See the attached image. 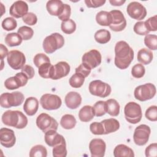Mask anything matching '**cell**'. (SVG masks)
I'll return each mask as SVG.
<instances>
[{"mask_svg":"<svg viewBox=\"0 0 157 157\" xmlns=\"http://www.w3.org/2000/svg\"><path fill=\"white\" fill-rule=\"evenodd\" d=\"M115 55V65L120 69H127L134 59L133 49L124 40L116 43Z\"/></svg>","mask_w":157,"mask_h":157,"instance_id":"obj_1","label":"cell"},{"mask_svg":"<svg viewBox=\"0 0 157 157\" xmlns=\"http://www.w3.org/2000/svg\"><path fill=\"white\" fill-rule=\"evenodd\" d=\"M2 122L8 126L17 129H23L28 124L27 117L19 110H9L6 111L1 117Z\"/></svg>","mask_w":157,"mask_h":157,"instance_id":"obj_2","label":"cell"},{"mask_svg":"<svg viewBox=\"0 0 157 157\" xmlns=\"http://www.w3.org/2000/svg\"><path fill=\"white\" fill-rule=\"evenodd\" d=\"M64 39L63 36L58 33H54L47 36L43 40L42 47L46 53L51 54L58 49L63 47Z\"/></svg>","mask_w":157,"mask_h":157,"instance_id":"obj_3","label":"cell"},{"mask_svg":"<svg viewBox=\"0 0 157 157\" xmlns=\"http://www.w3.org/2000/svg\"><path fill=\"white\" fill-rule=\"evenodd\" d=\"M24 100V95L20 91L4 93L0 96V105L2 108L9 109L20 105Z\"/></svg>","mask_w":157,"mask_h":157,"instance_id":"obj_4","label":"cell"},{"mask_svg":"<svg viewBox=\"0 0 157 157\" xmlns=\"http://www.w3.org/2000/svg\"><path fill=\"white\" fill-rule=\"evenodd\" d=\"M124 114L126 120L131 124L140 122L142 117L140 105L135 102H129L124 108Z\"/></svg>","mask_w":157,"mask_h":157,"instance_id":"obj_5","label":"cell"},{"mask_svg":"<svg viewBox=\"0 0 157 157\" xmlns=\"http://www.w3.org/2000/svg\"><path fill=\"white\" fill-rule=\"evenodd\" d=\"M156 89L155 85L147 83L137 86L134 91L136 99L140 101H146L152 99L156 94Z\"/></svg>","mask_w":157,"mask_h":157,"instance_id":"obj_6","label":"cell"},{"mask_svg":"<svg viewBox=\"0 0 157 157\" xmlns=\"http://www.w3.org/2000/svg\"><path fill=\"white\" fill-rule=\"evenodd\" d=\"M88 89L92 95L102 98L109 96L112 91L111 86L108 83L100 80L91 81L89 84Z\"/></svg>","mask_w":157,"mask_h":157,"instance_id":"obj_7","label":"cell"},{"mask_svg":"<svg viewBox=\"0 0 157 157\" xmlns=\"http://www.w3.org/2000/svg\"><path fill=\"white\" fill-rule=\"evenodd\" d=\"M36 122L37 126L44 133L51 129L55 131L58 129V123L57 121L47 113H42L39 115Z\"/></svg>","mask_w":157,"mask_h":157,"instance_id":"obj_8","label":"cell"},{"mask_svg":"<svg viewBox=\"0 0 157 157\" xmlns=\"http://www.w3.org/2000/svg\"><path fill=\"white\" fill-rule=\"evenodd\" d=\"M40 104L42 107L45 110H54L61 107L62 101L60 97L56 94L46 93L41 96Z\"/></svg>","mask_w":157,"mask_h":157,"instance_id":"obj_9","label":"cell"},{"mask_svg":"<svg viewBox=\"0 0 157 157\" xmlns=\"http://www.w3.org/2000/svg\"><path fill=\"white\" fill-rule=\"evenodd\" d=\"M7 61L9 66L14 70L21 69L26 63L25 54L17 50H11L7 56Z\"/></svg>","mask_w":157,"mask_h":157,"instance_id":"obj_10","label":"cell"},{"mask_svg":"<svg viewBox=\"0 0 157 157\" xmlns=\"http://www.w3.org/2000/svg\"><path fill=\"white\" fill-rule=\"evenodd\" d=\"M151 133L150 128L147 124H140L136 128L134 134L133 140L134 143L139 146L145 145L148 141Z\"/></svg>","mask_w":157,"mask_h":157,"instance_id":"obj_11","label":"cell"},{"mask_svg":"<svg viewBox=\"0 0 157 157\" xmlns=\"http://www.w3.org/2000/svg\"><path fill=\"white\" fill-rule=\"evenodd\" d=\"M82 61V63L93 69L100 65L102 61V56L98 50L93 49L83 54Z\"/></svg>","mask_w":157,"mask_h":157,"instance_id":"obj_12","label":"cell"},{"mask_svg":"<svg viewBox=\"0 0 157 157\" xmlns=\"http://www.w3.org/2000/svg\"><path fill=\"white\" fill-rule=\"evenodd\" d=\"M28 81V77L21 72L17 73L15 76L7 78L4 82V86L7 90H13L25 86Z\"/></svg>","mask_w":157,"mask_h":157,"instance_id":"obj_13","label":"cell"},{"mask_svg":"<svg viewBox=\"0 0 157 157\" xmlns=\"http://www.w3.org/2000/svg\"><path fill=\"white\" fill-rule=\"evenodd\" d=\"M126 11L131 18L137 20H142L147 15L146 8L137 1L130 2L127 6Z\"/></svg>","mask_w":157,"mask_h":157,"instance_id":"obj_14","label":"cell"},{"mask_svg":"<svg viewBox=\"0 0 157 157\" xmlns=\"http://www.w3.org/2000/svg\"><path fill=\"white\" fill-rule=\"evenodd\" d=\"M112 17V23L109 26L110 29L115 32H120L126 26V20L123 13L119 10H112L110 12Z\"/></svg>","mask_w":157,"mask_h":157,"instance_id":"obj_15","label":"cell"},{"mask_svg":"<svg viewBox=\"0 0 157 157\" xmlns=\"http://www.w3.org/2000/svg\"><path fill=\"white\" fill-rule=\"evenodd\" d=\"M106 149L105 142L101 139H93L89 144L91 157H103Z\"/></svg>","mask_w":157,"mask_h":157,"instance_id":"obj_16","label":"cell"},{"mask_svg":"<svg viewBox=\"0 0 157 157\" xmlns=\"http://www.w3.org/2000/svg\"><path fill=\"white\" fill-rule=\"evenodd\" d=\"M16 142L14 131L12 129L2 128L0 129V143L6 148L12 147Z\"/></svg>","mask_w":157,"mask_h":157,"instance_id":"obj_17","label":"cell"},{"mask_svg":"<svg viewBox=\"0 0 157 157\" xmlns=\"http://www.w3.org/2000/svg\"><path fill=\"white\" fill-rule=\"evenodd\" d=\"M28 11V5L23 1H17L10 6L9 13L13 17L19 18L23 17Z\"/></svg>","mask_w":157,"mask_h":157,"instance_id":"obj_18","label":"cell"},{"mask_svg":"<svg viewBox=\"0 0 157 157\" xmlns=\"http://www.w3.org/2000/svg\"><path fill=\"white\" fill-rule=\"evenodd\" d=\"M44 140L45 143L49 147H54L55 146L61 143L65 140V139L62 135L58 134L56 131L51 129L45 132Z\"/></svg>","mask_w":157,"mask_h":157,"instance_id":"obj_19","label":"cell"},{"mask_svg":"<svg viewBox=\"0 0 157 157\" xmlns=\"http://www.w3.org/2000/svg\"><path fill=\"white\" fill-rule=\"evenodd\" d=\"M71 70L70 65L66 61H59L54 65V75L52 80H58L67 76Z\"/></svg>","mask_w":157,"mask_h":157,"instance_id":"obj_20","label":"cell"},{"mask_svg":"<svg viewBox=\"0 0 157 157\" xmlns=\"http://www.w3.org/2000/svg\"><path fill=\"white\" fill-rule=\"evenodd\" d=\"M81 95L75 91H70L65 96L64 102L66 106L71 109L78 108L82 103Z\"/></svg>","mask_w":157,"mask_h":157,"instance_id":"obj_21","label":"cell"},{"mask_svg":"<svg viewBox=\"0 0 157 157\" xmlns=\"http://www.w3.org/2000/svg\"><path fill=\"white\" fill-rule=\"evenodd\" d=\"M46 9L50 15L58 17L63 12L64 4L60 0H50L47 2Z\"/></svg>","mask_w":157,"mask_h":157,"instance_id":"obj_22","label":"cell"},{"mask_svg":"<svg viewBox=\"0 0 157 157\" xmlns=\"http://www.w3.org/2000/svg\"><path fill=\"white\" fill-rule=\"evenodd\" d=\"M39 101L35 97L26 98L23 104V110L26 115L29 116L34 115L38 110Z\"/></svg>","mask_w":157,"mask_h":157,"instance_id":"obj_23","label":"cell"},{"mask_svg":"<svg viewBox=\"0 0 157 157\" xmlns=\"http://www.w3.org/2000/svg\"><path fill=\"white\" fill-rule=\"evenodd\" d=\"M104 128V134H108L118 131L120 128L119 121L115 118L105 119L101 121Z\"/></svg>","mask_w":157,"mask_h":157,"instance_id":"obj_24","label":"cell"},{"mask_svg":"<svg viewBox=\"0 0 157 157\" xmlns=\"http://www.w3.org/2000/svg\"><path fill=\"white\" fill-rule=\"evenodd\" d=\"M115 157H134V153L132 149L124 144L117 145L113 150Z\"/></svg>","mask_w":157,"mask_h":157,"instance_id":"obj_25","label":"cell"},{"mask_svg":"<svg viewBox=\"0 0 157 157\" xmlns=\"http://www.w3.org/2000/svg\"><path fill=\"white\" fill-rule=\"evenodd\" d=\"M152 52L147 48H143L139 50L137 53V61L142 64H149L153 59Z\"/></svg>","mask_w":157,"mask_h":157,"instance_id":"obj_26","label":"cell"},{"mask_svg":"<svg viewBox=\"0 0 157 157\" xmlns=\"http://www.w3.org/2000/svg\"><path fill=\"white\" fill-rule=\"evenodd\" d=\"M38 68V73L41 77L52 79L54 75V65H52L50 63H45Z\"/></svg>","mask_w":157,"mask_h":157,"instance_id":"obj_27","label":"cell"},{"mask_svg":"<svg viewBox=\"0 0 157 157\" xmlns=\"http://www.w3.org/2000/svg\"><path fill=\"white\" fill-rule=\"evenodd\" d=\"M112 17L110 12L101 10L96 15V21L101 26H109L112 23Z\"/></svg>","mask_w":157,"mask_h":157,"instance_id":"obj_28","label":"cell"},{"mask_svg":"<svg viewBox=\"0 0 157 157\" xmlns=\"http://www.w3.org/2000/svg\"><path fill=\"white\" fill-rule=\"evenodd\" d=\"M94 114L93 107L91 105H85L79 110L78 118L82 122H88L93 119Z\"/></svg>","mask_w":157,"mask_h":157,"instance_id":"obj_29","label":"cell"},{"mask_svg":"<svg viewBox=\"0 0 157 157\" xmlns=\"http://www.w3.org/2000/svg\"><path fill=\"white\" fill-rule=\"evenodd\" d=\"M106 112L112 117H117L120 113V105L115 99H109L105 101Z\"/></svg>","mask_w":157,"mask_h":157,"instance_id":"obj_30","label":"cell"},{"mask_svg":"<svg viewBox=\"0 0 157 157\" xmlns=\"http://www.w3.org/2000/svg\"><path fill=\"white\" fill-rule=\"evenodd\" d=\"M94 38L98 43L105 44L110 41L111 39V34L109 31L105 29H101L95 33Z\"/></svg>","mask_w":157,"mask_h":157,"instance_id":"obj_31","label":"cell"},{"mask_svg":"<svg viewBox=\"0 0 157 157\" xmlns=\"http://www.w3.org/2000/svg\"><path fill=\"white\" fill-rule=\"evenodd\" d=\"M77 123V121L74 115L71 114L64 115L60 120V124L65 129H73Z\"/></svg>","mask_w":157,"mask_h":157,"instance_id":"obj_32","label":"cell"},{"mask_svg":"<svg viewBox=\"0 0 157 157\" xmlns=\"http://www.w3.org/2000/svg\"><path fill=\"white\" fill-rule=\"evenodd\" d=\"M5 43L9 47H15L20 45L22 42V38L20 35L17 33H11L6 35L5 37Z\"/></svg>","mask_w":157,"mask_h":157,"instance_id":"obj_33","label":"cell"},{"mask_svg":"<svg viewBox=\"0 0 157 157\" xmlns=\"http://www.w3.org/2000/svg\"><path fill=\"white\" fill-rule=\"evenodd\" d=\"M29 155L30 157H46L47 150L44 145H36L31 148Z\"/></svg>","mask_w":157,"mask_h":157,"instance_id":"obj_34","label":"cell"},{"mask_svg":"<svg viewBox=\"0 0 157 157\" xmlns=\"http://www.w3.org/2000/svg\"><path fill=\"white\" fill-rule=\"evenodd\" d=\"M61 29L64 33L71 34L75 32L76 29V23L73 20L69 19L67 21L61 22Z\"/></svg>","mask_w":157,"mask_h":157,"instance_id":"obj_35","label":"cell"},{"mask_svg":"<svg viewBox=\"0 0 157 157\" xmlns=\"http://www.w3.org/2000/svg\"><path fill=\"white\" fill-rule=\"evenodd\" d=\"M54 157H66L67 156V149L66 140H63L59 144L55 146L52 150Z\"/></svg>","mask_w":157,"mask_h":157,"instance_id":"obj_36","label":"cell"},{"mask_svg":"<svg viewBox=\"0 0 157 157\" xmlns=\"http://www.w3.org/2000/svg\"><path fill=\"white\" fill-rule=\"evenodd\" d=\"M85 78L82 74L75 72L69 78V83L72 87L78 88L83 85L85 82Z\"/></svg>","mask_w":157,"mask_h":157,"instance_id":"obj_37","label":"cell"},{"mask_svg":"<svg viewBox=\"0 0 157 157\" xmlns=\"http://www.w3.org/2000/svg\"><path fill=\"white\" fill-rule=\"evenodd\" d=\"M93 110L94 116L97 117H99L104 115L107 113L105 101H97L94 104L93 107Z\"/></svg>","mask_w":157,"mask_h":157,"instance_id":"obj_38","label":"cell"},{"mask_svg":"<svg viewBox=\"0 0 157 157\" xmlns=\"http://www.w3.org/2000/svg\"><path fill=\"white\" fill-rule=\"evenodd\" d=\"M144 44L149 49L156 50L157 48V36L155 34H147L144 38Z\"/></svg>","mask_w":157,"mask_h":157,"instance_id":"obj_39","label":"cell"},{"mask_svg":"<svg viewBox=\"0 0 157 157\" xmlns=\"http://www.w3.org/2000/svg\"><path fill=\"white\" fill-rule=\"evenodd\" d=\"M17 33L20 35L23 40H28L31 39L34 34L33 29L27 26H23L19 28Z\"/></svg>","mask_w":157,"mask_h":157,"instance_id":"obj_40","label":"cell"},{"mask_svg":"<svg viewBox=\"0 0 157 157\" xmlns=\"http://www.w3.org/2000/svg\"><path fill=\"white\" fill-rule=\"evenodd\" d=\"M1 26L4 29L7 31H12L17 28V22L13 17H7L2 20Z\"/></svg>","mask_w":157,"mask_h":157,"instance_id":"obj_41","label":"cell"},{"mask_svg":"<svg viewBox=\"0 0 157 157\" xmlns=\"http://www.w3.org/2000/svg\"><path fill=\"white\" fill-rule=\"evenodd\" d=\"M145 73V69L143 64H136L131 69L132 75L136 78H142Z\"/></svg>","mask_w":157,"mask_h":157,"instance_id":"obj_42","label":"cell"},{"mask_svg":"<svg viewBox=\"0 0 157 157\" xmlns=\"http://www.w3.org/2000/svg\"><path fill=\"white\" fill-rule=\"evenodd\" d=\"M90 131L94 135H104V128L101 122H93L90 125Z\"/></svg>","mask_w":157,"mask_h":157,"instance_id":"obj_43","label":"cell"},{"mask_svg":"<svg viewBox=\"0 0 157 157\" xmlns=\"http://www.w3.org/2000/svg\"><path fill=\"white\" fill-rule=\"evenodd\" d=\"M33 63L37 67L45 63H50V58L44 53H40L36 54L33 58Z\"/></svg>","mask_w":157,"mask_h":157,"instance_id":"obj_44","label":"cell"},{"mask_svg":"<svg viewBox=\"0 0 157 157\" xmlns=\"http://www.w3.org/2000/svg\"><path fill=\"white\" fill-rule=\"evenodd\" d=\"M134 31L138 35L140 36H146L148 34L150 33L147 28H145L144 21H139L135 23L134 28H133Z\"/></svg>","mask_w":157,"mask_h":157,"instance_id":"obj_45","label":"cell"},{"mask_svg":"<svg viewBox=\"0 0 157 157\" xmlns=\"http://www.w3.org/2000/svg\"><path fill=\"white\" fill-rule=\"evenodd\" d=\"M144 24L147 29L150 31H156L157 30V15H155L150 17L144 21Z\"/></svg>","mask_w":157,"mask_h":157,"instance_id":"obj_46","label":"cell"},{"mask_svg":"<svg viewBox=\"0 0 157 157\" xmlns=\"http://www.w3.org/2000/svg\"><path fill=\"white\" fill-rule=\"evenodd\" d=\"M145 116L151 121H157V106L151 105L145 111Z\"/></svg>","mask_w":157,"mask_h":157,"instance_id":"obj_47","label":"cell"},{"mask_svg":"<svg viewBox=\"0 0 157 157\" xmlns=\"http://www.w3.org/2000/svg\"><path fill=\"white\" fill-rule=\"evenodd\" d=\"M22 20L25 23L29 26H33L36 24L37 17L36 15L33 12H28L23 18Z\"/></svg>","mask_w":157,"mask_h":157,"instance_id":"obj_48","label":"cell"},{"mask_svg":"<svg viewBox=\"0 0 157 157\" xmlns=\"http://www.w3.org/2000/svg\"><path fill=\"white\" fill-rule=\"evenodd\" d=\"M71 14V6L67 4H64V9L61 14L58 17V18L62 21H67L70 19Z\"/></svg>","mask_w":157,"mask_h":157,"instance_id":"obj_49","label":"cell"},{"mask_svg":"<svg viewBox=\"0 0 157 157\" xmlns=\"http://www.w3.org/2000/svg\"><path fill=\"white\" fill-rule=\"evenodd\" d=\"M147 157H156L157 156V144L153 143L150 144L145 150Z\"/></svg>","mask_w":157,"mask_h":157,"instance_id":"obj_50","label":"cell"},{"mask_svg":"<svg viewBox=\"0 0 157 157\" xmlns=\"http://www.w3.org/2000/svg\"><path fill=\"white\" fill-rule=\"evenodd\" d=\"M91 71V69L83 63H82L75 68V72L82 74L85 78L87 77L90 75Z\"/></svg>","mask_w":157,"mask_h":157,"instance_id":"obj_51","label":"cell"},{"mask_svg":"<svg viewBox=\"0 0 157 157\" xmlns=\"http://www.w3.org/2000/svg\"><path fill=\"white\" fill-rule=\"evenodd\" d=\"M105 0H85V3L88 8H97L103 6L105 3Z\"/></svg>","mask_w":157,"mask_h":157,"instance_id":"obj_52","label":"cell"},{"mask_svg":"<svg viewBox=\"0 0 157 157\" xmlns=\"http://www.w3.org/2000/svg\"><path fill=\"white\" fill-rule=\"evenodd\" d=\"M21 72L24 73L28 78V79H31L34 77L35 75V71L34 68L28 64L25 65L21 69Z\"/></svg>","mask_w":157,"mask_h":157,"instance_id":"obj_53","label":"cell"},{"mask_svg":"<svg viewBox=\"0 0 157 157\" xmlns=\"http://www.w3.org/2000/svg\"><path fill=\"white\" fill-rule=\"evenodd\" d=\"M0 47H1V48H0V55H1V60H3V59L6 56H7L8 53H9V51H8V49L4 45L2 44H0Z\"/></svg>","mask_w":157,"mask_h":157,"instance_id":"obj_54","label":"cell"},{"mask_svg":"<svg viewBox=\"0 0 157 157\" xmlns=\"http://www.w3.org/2000/svg\"><path fill=\"white\" fill-rule=\"evenodd\" d=\"M126 1H123V0H109V2L113 6H120L123 5Z\"/></svg>","mask_w":157,"mask_h":157,"instance_id":"obj_55","label":"cell"},{"mask_svg":"<svg viewBox=\"0 0 157 157\" xmlns=\"http://www.w3.org/2000/svg\"><path fill=\"white\" fill-rule=\"evenodd\" d=\"M1 70H2V69H3V64H4V61H3V60H1Z\"/></svg>","mask_w":157,"mask_h":157,"instance_id":"obj_56","label":"cell"}]
</instances>
